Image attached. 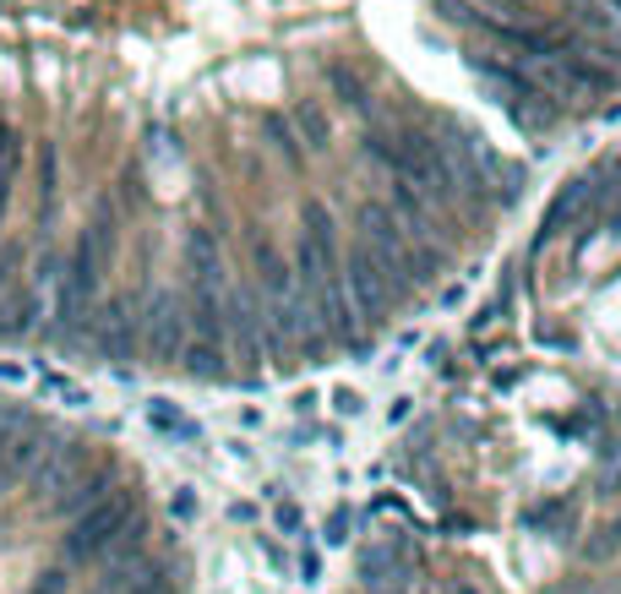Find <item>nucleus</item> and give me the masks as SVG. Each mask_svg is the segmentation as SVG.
<instances>
[{
    "mask_svg": "<svg viewBox=\"0 0 621 594\" xmlns=\"http://www.w3.org/2000/svg\"><path fill=\"white\" fill-rule=\"evenodd\" d=\"M186 355V371L191 377H202V382H218L224 377V366H218V349H207V344H191V349H181Z\"/></svg>",
    "mask_w": 621,
    "mask_h": 594,
    "instance_id": "9",
    "label": "nucleus"
},
{
    "mask_svg": "<svg viewBox=\"0 0 621 594\" xmlns=\"http://www.w3.org/2000/svg\"><path fill=\"white\" fill-rule=\"evenodd\" d=\"M6 284H11V257H0V295H6Z\"/></svg>",
    "mask_w": 621,
    "mask_h": 594,
    "instance_id": "15",
    "label": "nucleus"
},
{
    "mask_svg": "<svg viewBox=\"0 0 621 594\" xmlns=\"http://www.w3.org/2000/svg\"><path fill=\"white\" fill-rule=\"evenodd\" d=\"M104 491H110V474H93V480H71L61 496H55V508H61V513H77V519H82V513H88L93 502H104Z\"/></svg>",
    "mask_w": 621,
    "mask_h": 594,
    "instance_id": "7",
    "label": "nucleus"
},
{
    "mask_svg": "<svg viewBox=\"0 0 621 594\" xmlns=\"http://www.w3.org/2000/svg\"><path fill=\"white\" fill-rule=\"evenodd\" d=\"M125 524H131V496H104V502H93V508L71 524V534H65V556H71V562L104 556Z\"/></svg>",
    "mask_w": 621,
    "mask_h": 594,
    "instance_id": "1",
    "label": "nucleus"
},
{
    "mask_svg": "<svg viewBox=\"0 0 621 594\" xmlns=\"http://www.w3.org/2000/svg\"><path fill=\"white\" fill-rule=\"evenodd\" d=\"M338 289H349V306H355L366 322H381V311H387V300H393L398 278L376 263L371 252H355V257H349V273H344V284H338Z\"/></svg>",
    "mask_w": 621,
    "mask_h": 594,
    "instance_id": "2",
    "label": "nucleus"
},
{
    "mask_svg": "<svg viewBox=\"0 0 621 594\" xmlns=\"http://www.w3.org/2000/svg\"><path fill=\"white\" fill-rule=\"evenodd\" d=\"M344 540H349V513L338 508V513H333V524H327V545H344Z\"/></svg>",
    "mask_w": 621,
    "mask_h": 594,
    "instance_id": "13",
    "label": "nucleus"
},
{
    "mask_svg": "<svg viewBox=\"0 0 621 594\" xmlns=\"http://www.w3.org/2000/svg\"><path fill=\"white\" fill-rule=\"evenodd\" d=\"M22 332H33V295L0 300V338H22Z\"/></svg>",
    "mask_w": 621,
    "mask_h": 594,
    "instance_id": "8",
    "label": "nucleus"
},
{
    "mask_svg": "<svg viewBox=\"0 0 621 594\" xmlns=\"http://www.w3.org/2000/svg\"><path fill=\"white\" fill-rule=\"evenodd\" d=\"M191 267H196V289H224V267H218V246L207 229L191 235Z\"/></svg>",
    "mask_w": 621,
    "mask_h": 594,
    "instance_id": "6",
    "label": "nucleus"
},
{
    "mask_svg": "<svg viewBox=\"0 0 621 594\" xmlns=\"http://www.w3.org/2000/svg\"><path fill=\"white\" fill-rule=\"evenodd\" d=\"M50 594H55V590H50Z\"/></svg>",
    "mask_w": 621,
    "mask_h": 594,
    "instance_id": "16",
    "label": "nucleus"
},
{
    "mask_svg": "<svg viewBox=\"0 0 621 594\" xmlns=\"http://www.w3.org/2000/svg\"><path fill=\"white\" fill-rule=\"evenodd\" d=\"M77 448H71V442H65V448H50V453H44V459L33 463V485H39V491H65V485H71V480H77Z\"/></svg>",
    "mask_w": 621,
    "mask_h": 594,
    "instance_id": "5",
    "label": "nucleus"
},
{
    "mask_svg": "<svg viewBox=\"0 0 621 594\" xmlns=\"http://www.w3.org/2000/svg\"><path fill=\"white\" fill-rule=\"evenodd\" d=\"M181 332H186V317H181V306L159 295V300L147 306V332H142L147 355H153V360H175V355H181Z\"/></svg>",
    "mask_w": 621,
    "mask_h": 594,
    "instance_id": "3",
    "label": "nucleus"
},
{
    "mask_svg": "<svg viewBox=\"0 0 621 594\" xmlns=\"http://www.w3.org/2000/svg\"><path fill=\"white\" fill-rule=\"evenodd\" d=\"M93 344H99V355H110V360H125L131 349H136V317H125V306L115 300L104 317H99V328H93Z\"/></svg>",
    "mask_w": 621,
    "mask_h": 594,
    "instance_id": "4",
    "label": "nucleus"
},
{
    "mask_svg": "<svg viewBox=\"0 0 621 594\" xmlns=\"http://www.w3.org/2000/svg\"><path fill=\"white\" fill-rule=\"evenodd\" d=\"M327 82H333V88L344 93V104H355V110L366 104V88H360V76H355L349 66H327Z\"/></svg>",
    "mask_w": 621,
    "mask_h": 594,
    "instance_id": "10",
    "label": "nucleus"
},
{
    "mask_svg": "<svg viewBox=\"0 0 621 594\" xmlns=\"http://www.w3.org/2000/svg\"><path fill=\"white\" fill-rule=\"evenodd\" d=\"M295 121H301V132H306L310 147H327V115H322L316 104H301V110H295Z\"/></svg>",
    "mask_w": 621,
    "mask_h": 594,
    "instance_id": "11",
    "label": "nucleus"
},
{
    "mask_svg": "<svg viewBox=\"0 0 621 594\" xmlns=\"http://www.w3.org/2000/svg\"><path fill=\"white\" fill-rule=\"evenodd\" d=\"M147 420H153L159 431H175V437H196V426H191V420H181V414H175L170 403H153V409H147Z\"/></svg>",
    "mask_w": 621,
    "mask_h": 594,
    "instance_id": "12",
    "label": "nucleus"
},
{
    "mask_svg": "<svg viewBox=\"0 0 621 594\" xmlns=\"http://www.w3.org/2000/svg\"><path fill=\"white\" fill-rule=\"evenodd\" d=\"M278 529H301V508H278Z\"/></svg>",
    "mask_w": 621,
    "mask_h": 594,
    "instance_id": "14",
    "label": "nucleus"
}]
</instances>
